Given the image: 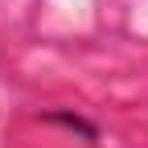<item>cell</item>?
Returning <instances> with one entry per match:
<instances>
[{
	"label": "cell",
	"instance_id": "6da1fadb",
	"mask_svg": "<svg viewBox=\"0 0 148 148\" xmlns=\"http://www.w3.org/2000/svg\"><path fill=\"white\" fill-rule=\"evenodd\" d=\"M41 123H58V127H66V132H78V136H82V140H90V144L99 140V123L82 119L78 111H45Z\"/></svg>",
	"mask_w": 148,
	"mask_h": 148
}]
</instances>
